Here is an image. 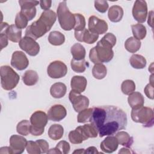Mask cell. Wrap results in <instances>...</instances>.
Segmentation results:
<instances>
[{
    "mask_svg": "<svg viewBox=\"0 0 154 154\" xmlns=\"http://www.w3.org/2000/svg\"><path fill=\"white\" fill-rule=\"evenodd\" d=\"M90 122L96 126L99 137H103L126 129L128 119L126 112L121 108L106 105L93 108Z\"/></svg>",
    "mask_w": 154,
    "mask_h": 154,
    "instance_id": "obj_1",
    "label": "cell"
},
{
    "mask_svg": "<svg viewBox=\"0 0 154 154\" xmlns=\"http://www.w3.org/2000/svg\"><path fill=\"white\" fill-rule=\"evenodd\" d=\"M57 19L55 13L51 10L44 11L39 19L29 25L25 31V36L30 37L34 40L44 35L54 25Z\"/></svg>",
    "mask_w": 154,
    "mask_h": 154,
    "instance_id": "obj_2",
    "label": "cell"
},
{
    "mask_svg": "<svg viewBox=\"0 0 154 154\" xmlns=\"http://www.w3.org/2000/svg\"><path fill=\"white\" fill-rule=\"evenodd\" d=\"M57 13L59 23L63 29L70 31L73 29L75 25V15L69 11L66 1L59 4Z\"/></svg>",
    "mask_w": 154,
    "mask_h": 154,
    "instance_id": "obj_3",
    "label": "cell"
},
{
    "mask_svg": "<svg viewBox=\"0 0 154 154\" xmlns=\"http://www.w3.org/2000/svg\"><path fill=\"white\" fill-rule=\"evenodd\" d=\"M1 84L5 90H11L19 83V75L9 66L5 65L1 67Z\"/></svg>",
    "mask_w": 154,
    "mask_h": 154,
    "instance_id": "obj_4",
    "label": "cell"
},
{
    "mask_svg": "<svg viewBox=\"0 0 154 154\" xmlns=\"http://www.w3.org/2000/svg\"><path fill=\"white\" fill-rule=\"evenodd\" d=\"M131 118L134 122L143 124L144 127H152L154 122L153 109L147 106H141L136 109H132Z\"/></svg>",
    "mask_w": 154,
    "mask_h": 154,
    "instance_id": "obj_5",
    "label": "cell"
},
{
    "mask_svg": "<svg viewBox=\"0 0 154 154\" xmlns=\"http://www.w3.org/2000/svg\"><path fill=\"white\" fill-rule=\"evenodd\" d=\"M48 121V115L44 111L40 110L35 111L30 117V134L34 136L42 135Z\"/></svg>",
    "mask_w": 154,
    "mask_h": 154,
    "instance_id": "obj_6",
    "label": "cell"
},
{
    "mask_svg": "<svg viewBox=\"0 0 154 154\" xmlns=\"http://www.w3.org/2000/svg\"><path fill=\"white\" fill-rule=\"evenodd\" d=\"M69 98L73 109L77 112L87 108L89 106V99L87 97L72 90L69 93Z\"/></svg>",
    "mask_w": 154,
    "mask_h": 154,
    "instance_id": "obj_7",
    "label": "cell"
},
{
    "mask_svg": "<svg viewBox=\"0 0 154 154\" xmlns=\"http://www.w3.org/2000/svg\"><path fill=\"white\" fill-rule=\"evenodd\" d=\"M95 53L97 59V64L108 63L114 57V52L111 48L107 46L99 41L94 46Z\"/></svg>",
    "mask_w": 154,
    "mask_h": 154,
    "instance_id": "obj_8",
    "label": "cell"
},
{
    "mask_svg": "<svg viewBox=\"0 0 154 154\" xmlns=\"http://www.w3.org/2000/svg\"><path fill=\"white\" fill-rule=\"evenodd\" d=\"M48 76L53 79H58L65 76L67 73V66L61 61L56 60L51 62L48 68Z\"/></svg>",
    "mask_w": 154,
    "mask_h": 154,
    "instance_id": "obj_9",
    "label": "cell"
},
{
    "mask_svg": "<svg viewBox=\"0 0 154 154\" xmlns=\"http://www.w3.org/2000/svg\"><path fill=\"white\" fill-rule=\"evenodd\" d=\"M19 46L30 56H36L40 52V46L35 40L28 36H25L19 42Z\"/></svg>",
    "mask_w": 154,
    "mask_h": 154,
    "instance_id": "obj_10",
    "label": "cell"
},
{
    "mask_svg": "<svg viewBox=\"0 0 154 154\" xmlns=\"http://www.w3.org/2000/svg\"><path fill=\"white\" fill-rule=\"evenodd\" d=\"M132 16L139 23H144L147 16V5L145 1L137 0L132 8Z\"/></svg>",
    "mask_w": 154,
    "mask_h": 154,
    "instance_id": "obj_11",
    "label": "cell"
},
{
    "mask_svg": "<svg viewBox=\"0 0 154 154\" xmlns=\"http://www.w3.org/2000/svg\"><path fill=\"white\" fill-rule=\"evenodd\" d=\"M88 30L96 34H105L108 28L107 23L95 16H91L88 19Z\"/></svg>",
    "mask_w": 154,
    "mask_h": 154,
    "instance_id": "obj_12",
    "label": "cell"
},
{
    "mask_svg": "<svg viewBox=\"0 0 154 154\" xmlns=\"http://www.w3.org/2000/svg\"><path fill=\"white\" fill-rule=\"evenodd\" d=\"M40 2L37 1H26L20 0L19 4L20 6V13L28 19V21L33 19L36 15L35 6L37 5Z\"/></svg>",
    "mask_w": 154,
    "mask_h": 154,
    "instance_id": "obj_13",
    "label": "cell"
},
{
    "mask_svg": "<svg viewBox=\"0 0 154 154\" xmlns=\"http://www.w3.org/2000/svg\"><path fill=\"white\" fill-rule=\"evenodd\" d=\"M1 31L4 32L12 42L17 43L22 39V30L14 24L9 25L7 22H1Z\"/></svg>",
    "mask_w": 154,
    "mask_h": 154,
    "instance_id": "obj_14",
    "label": "cell"
},
{
    "mask_svg": "<svg viewBox=\"0 0 154 154\" xmlns=\"http://www.w3.org/2000/svg\"><path fill=\"white\" fill-rule=\"evenodd\" d=\"M11 65L18 70H23L25 69L29 65V60L22 51H14L11 57Z\"/></svg>",
    "mask_w": 154,
    "mask_h": 154,
    "instance_id": "obj_15",
    "label": "cell"
},
{
    "mask_svg": "<svg viewBox=\"0 0 154 154\" xmlns=\"http://www.w3.org/2000/svg\"><path fill=\"white\" fill-rule=\"evenodd\" d=\"M27 144L26 138L18 135H13L10 138V147L12 154H20L23 152Z\"/></svg>",
    "mask_w": 154,
    "mask_h": 154,
    "instance_id": "obj_16",
    "label": "cell"
},
{
    "mask_svg": "<svg viewBox=\"0 0 154 154\" xmlns=\"http://www.w3.org/2000/svg\"><path fill=\"white\" fill-rule=\"evenodd\" d=\"M47 115L49 120L54 122H60L66 117L67 111L62 105L56 104L49 108Z\"/></svg>",
    "mask_w": 154,
    "mask_h": 154,
    "instance_id": "obj_17",
    "label": "cell"
},
{
    "mask_svg": "<svg viewBox=\"0 0 154 154\" xmlns=\"http://www.w3.org/2000/svg\"><path fill=\"white\" fill-rule=\"evenodd\" d=\"M75 38L80 42H84L87 44H93L95 43L99 38V35L90 32L88 29H84L82 31H75Z\"/></svg>",
    "mask_w": 154,
    "mask_h": 154,
    "instance_id": "obj_18",
    "label": "cell"
},
{
    "mask_svg": "<svg viewBox=\"0 0 154 154\" xmlns=\"http://www.w3.org/2000/svg\"><path fill=\"white\" fill-rule=\"evenodd\" d=\"M119 146V143L115 136L108 135L100 143V149L105 153H111L116 151Z\"/></svg>",
    "mask_w": 154,
    "mask_h": 154,
    "instance_id": "obj_19",
    "label": "cell"
},
{
    "mask_svg": "<svg viewBox=\"0 0 154 154\" xmlns=\"http://www.w3.org/2000/svg\"><path fill=\"white\" fill-rule=\"evenodd\" d=\"M87 139L88 137L85 134L82 126H78L75 130L70 131L69 134V140L71 143L74 144H81Z\"/></svg>",
    "mask_w": 154,
    "mask_h": 154,
    "instance_id": "obj_20",
    "label": "cell"
},
{
    "mask_svg": "<svg viewBox=\"0 0 154 154\" xmlns=\"http://www.w3.org/2000/svg\"><path fill=\"white\" fill-rule=\"evenodd\" d=\"M87 84V79L82 76H73L70 81V87L72 90L82 93L85 91Z\"/></svg>",
    "mask_w": 154,
    "mask_h": 154,
    "instance_id": "obj_21",
    "label": "cell"
},
{
    "mask_svg": "<svg viewBox=\"0 0 154 154\" xmlns=\"http://www.w3.org/2000/svg\"><path fill=\"white\" fill-rule=\"evenodd\" d=\"M128 102L132 109H136L144 105V99L141 93L138 91H134L129 94Z\"/></svg>",
    "mask_w": 154,
    "mask_h": 154,
    "instance_id": "obj_22",
    "label": "cell"
},
{
    "mask_svg": "<svg viewBox=\"0 0 154 154\" xmlns=\"http://www.w3.org/2000/svg\"><path fill=\"white\" fill-rule=\"evenodd\" d=\"M124 11L123 8L119 5H112L111 6L108 12V16L109 20L112 22H120L123 16Z\"/></svg>",
    "mask_w": 154,
    "mask_h": 154,
    "instance_id": "obj_23",
    "label": "cell"
},
{
    "mask_svg": "<svg viewBox=\"0 0 154 154\" xmlns=\"http://www.w3.org/2000/svg\"><path fill=\"white\" fill-rule=\"evenodd\" d=\"M67 91L66 85L63 82H56L52 85L50 88L51 96L56 99L64 97Z\"/></svg>",
    "mask_w": 154,
    "mask_h": 154,
    "instance_id": "obj_24",
    "label": "cell"
},
{
    "mask_svg": "<svg viewBox=\"0 0 154 154\" xmlns=\"http://www.w3.org/2000/svg\"><path fill=\"white\" fill-rule=\"evenodd\" d=\"M119 144L123 146L126 147H130L133 144V138L130 135L125 131H119L116 134Z\"/></svg>",
    "mask_w": 154,
    "mask_h": 154,
    "instance_id": "obj_25",
    "label": "cell"
},
{
    "mask_svg": "<svg viewBox=\"0 0 154 154\" xmlns=\"http://www.w3.org/2000/svg\"><path fill=\"white\" fill-rule=\"evenodd\" d=\"M48 135L53 140L61 139L64 134V128L59 124L52 125L48 130Z\"/></svg>",
    "mask_w": 154,
    "mask_h": 154,
    "instance_id": "obj_26",
    "label": "cell"
},
{
    "mask_svg": "<svg viewBox=\"0 0 154 154\" xmlns=\"http://www.w3.org/2000/svg\"><path fill=\"white\" fill-rule=\"evenodd\" d=\"M23 83L28 86H32L37 84L38 81L37 73L33 70H26L22 76Z\"/></svg>",
    "mask_w": 154,
    "mask_h": 154,
    "instance_id": "obj_27",
    "label": "cell"
},
{
    "mask_svg": "<svg viewBox=\"0 0 154 154\" xmlns=\"http://www.w3.org/2000/svg\"><path fill=\"white\" fill-rule=\"evenodd\" d=\"M70 52L73 59L76 60H81L85 58L86 51L84 47L80 43L74 44L70 49Z\"/></svg>",
    "mask_w": 154,
    "mask_h": 154,
    "instance_id": "obj_28",
    "label": "cell"
},
{
    "mask_svg": "<svg viewBox=\"0 0 154 154\" xmlns=\"http://www.w3.org/2000/svg\"><path fill=\"white\" fill-rule=\"evenodd\" d=\"M129 63L133 68L142 69L146 67L147 61L143 56L139 54H133L129 58Z\"/></svg>",
    "mask_w": 154,
    "mask_h": 154,
    "instance_id": "obj_29",
    "label": "cell"
},
{
    "mask_svg": "<svg viewBox=\"0 0 154 154\" xmlns=\"http://www.w3.org/2000/svg\"><path fill=\"white\" fill-rule=\"evenodd\" d=\"M48 41L52 45L60 46L64 43L65 36L60 31H54L49 34Z\"/></svg>",
    "mask_w": 154,
    "mask_h": 154,
    "instance_id": "obj_30",
    "label": "cell"
},
{
    "mask_svg": "<svg viewBox=\"0 0 154 154\" xmlns=\"http://www.w3.org/2000/svg\"><path fill=\"white\" fill-rule=\"evenodd\" d=\"M70 149V144L66 141H60L57 144L55 147L51 149L48 151V153H60V154H67Z\"/></svg>",
    "mask_w": 154,
    "mask_h": 154,
    "instance_id": "obj_31",
    "label": "cell"
},
{
    "mask_svg": "<svg viewBox=\"0 0 154 154\" xmlns=\"http://www.w3.org/2000/svg\"><path fill=\"white\" fill-rule=\"evenodd\" d=\"M141 43L140 40H137L134 37L128 38L125 43V49L130 53H135L141 48Z\"/></svg>",
    "mask_w": 154,
    "mask_h": 154,
    "instance_id": "obj_32",
    "label": "cell"
},
{
    "mask_svg": "<svg viewBox=\"0 0 154 154\" xmlns=\"http://www.w3.org/2000/svg\"><path fill=\"white\" fill-rule=\"evenodd\" d=\"M131 28L134 37L137 40H143L146 36V28L143 24L138 23L135 25H131Z\"/></svg>",
    "mask_w": 154,
    "mask_h": 154,
    "instance_id": "obj_33",
    "label": "cell"
},
{
    "mask_svg": "<svg viewBox=\"0 0 154 154\" xmlns=\"http://www.w3.org/2000/svg\"><path fill=\"white\" fill-rule=\"evenodd\" d=\"M92 75L96 79H102L107 75V69L102 63L95 64L92 69Z\"/></svg>",
    "mask_w": 154,
    "mask_h": 154,
    "instance_id": "obj_34",
    "label": "cell"
},
{
    "mask_svg": "<svg viewBox=\"0 0 154 154\" xmlns=\"http://www.w3.org/2000/svg\"><path fill=\"white\" fill-rule=\"evenodd\" d=\"M87 65H88L85 59L81 60H76L72 59L70 61V66L72 69L76 73H83L85 72Z\"/></svg>",
    "mask_w": 154,
    "mask_h": 154,
    "instance_id": "obj_35",
    "label": "cell"
},
{
    "mask_svg": "<svg viewBox=\"0 0 154 154\" xmlns=\"http://www.w3.org/2000/svg\"><path fill=\"white\" fill-rule=\"evenodd\" d=\"M30 121L28 120H23L19 122L16 126L17 132L23 136H26L30 133Z\"/></svg>",
    "mask_w": 154,
    "mask_h": 154,
    "instance_id": "obj_36",
    "label": "cell"
},
{
    "mask_svg": "<svg viewBox=\"0 0 154 154\" xmlns=\"http://www.w3.org/2000/svg\"><path fill=\"white\" fill-rule=\"evenodd\" d=\"M121 90L126 95H129L135 90V84L131 79H126L123 81L121 85Z\"/></svg>",
    "mask_w": 154,
    "mask_h": 154,
    "instance_id": "obj_37",
    "label": "cell"
},
{
    "mask_svg": "<svg viewBox=\"0 0 154 154\" xmlns=\"http://www.w3.org/2000/svg\"><path fill=\"white\" fill-rule=\"evenodd\" d=\"M93 113V108H86L80 111L77 116V121L78 123H86L90 122V118Z\"/></svg>",
    "mask_w": 154,
    "mask_h": 154,
    "instance_id": "obj_38",
    "label": "cell"
},
{
    "mask_svg": "<svg viewBox=\"0 0 154 154\" xmlns=\"http://www.w3.org/2000/svg\"><path fill=\"white\" fill-rule=\"evenodd\" d=\"M82 128L88 138L97 137L98 131L93 124L91 123L90 124H85L82 126Z\"/></svg>",
    "mask_w": 154,
    "mask_h": 154,
    "instance_id": "obj_39",
    "label": "cell"
},
{
    "mask_svg": "<svg viewBox=\"0 0 154 154\" xmlns=\"http://www.w3.org/2000/svg\"><path fill=\"white\" fill-rule=\"evenodd\" d=\"M75 25L73 28L75 31H79L85 29V20L84 16L80 13H75Z\"/></svg>",
    "mask_w": 154,
    "mask_h": 154,
    "instance_id": "obj_40",
    "label": "cell"
},
{
    "mask_svg": "<svg viewBox=\"0 0 154 154\" xmlns=\"http://www.w3.org/2000/svg\"><path fill=\"white\" fill-rule=\"evenodd\" d=\"M116 36L111 32L106 34L100 40V42L103 45L112 48L116 44Z\"/></svg>",
    "mask_w": 154,
    "mask_h": 154,
    "instance_id": "obj_41",
    "label": "cell"
},
{
    "mask_svg": "<svg viewBox=\"0 0 154 154\" xmlns=\"http://www.w3.org/2000/svg\"><path fill=\"white\" fill-rule=\"evenodd\" d=\"M26 151L29 154H40L42 153L41 149L36 141H28L26 146Z\"/></svg>",
    "mask_w": 154,
    "mask_h": 154,
    "instance_id": "obj_42",
    "label": "cell"
},
{
    "mask_svg": "<svg viewBox=\"0 0 154 154\" xmlns=\"http://www.w3.org/2000/svg\"><path fill=\"white\" fill-rule=\"evenodd\" d=\"M28 19L20 12L17 13L15 17V25L19 29H23L28 25Z\"/></svg>",
    "mask_w": 154,
    "mask_h": 154,
    "instance_id": "obj_43",
    "label": "cell"
},
{
    "mask_svg": "<svg viewBox=\"0 0 154 154\" xmlns=\"http://www.w3.org/2000/svg\"><path fill=\"white\" fill-rule=\"evenodd\" d=\"M108 7H109V5L106 1L101 0V1H94V7L96 9V10L100 13H105L107 11Z\"/></svg>",
    "mask_w": 154,
    "mask_h": 154,
    "instance_id": "obj_44",
    "label": "cell"
},
{
    "mask_svg": "<svg viewBox=\"0 0 154 154\" xmlns=\"http://www.w3.org/2000/svg\"><path fill=\"white\" fill-rule=\"evenodd\" d=\"M35 141L38 143V144L42 150V153H45L48 152V151L49 150V144L46 140L43 139H40V140H37Z\"/></svg>",
    "mask_w": 154,
    "mask_h": 154,
    "instance_id": "obj_45",
    "label": "cell"
},
{
    "mask_svg": "<svg viewBox=\"0 0 154 154\" xmlns=\"http://www.w3.org/2000/svg\"><path fill=\"white\" fill-rule=\"evenodd\" d=\"M144 91L146 96L148 98L150 99H153V85H152L150 83L147 84L144 89Z\"/></svg>",
    "mask_w": 154,
    "mask_h": 154,
    "instance_id": "obj_46",
    "label": "cell"
},
{
    "mask_svg": "<svg viewBox=\"0 0 154 154\" xmlns=\"http://www.w3.org/2000/svg\"><path fill=\"white\" fill-rule=\"evenodd\" d=\"M8 38L7 34L3 31H1L0 41H1V50L2 49H4V48H5L8 45Z\"/></svg>",
    "mask_w": 154,
    "mask_h": 154,
    "instance_id": "obj_47",
    "label": "cell"
},
{
    "mask_svg": "<svg viewBox=\"0 0 154 154\" xmlns=\"http://www.w3.org/2000/svg\"><path fill=\"white\" fill-rule=\"evenodd\" d=\"M52 1L50 0H42L40 1V7L45 11L49 10L51 7Z\"/></svg>",
    "mask_w": 154,
    "mask_h": 154,
    "instance_id": "obj_48",
    "label": "cell"
},
{
    "mask_svg": "<svg viewBox=\"0 0 154 154\" xmlns=\"http://www.w3.org/2000/svg\"><path fill=\"white\" fill-rule=\"evenodd\" d=\"M99 152L97 151L96 147H95L94 146H90L89 147H88L87 149L85 150L84 151V153H99Z\"/></svg>",
    "mask_w": 154,
    "mask_h": 154,
    "instance_id": "obj_49",
    "label": "cell"
},
{
    "mask_svg": "<svg viewBox=\"0 0 154 154\" xmlns=\"http://www.w3.org/2000/svg\"><path fill=\"white\" fill-rule=\"evenodd\" d=\"M0 153H10L12 154L10 147H2L0 149Z\"/></svg>",
    "mask_w": 154,
    "mask_h": 154,
    "instance_id": "obj_50",
    "label": "cell"
},
{
    "mask_svg": "<svg viewBox=\"0 0 154 154\" xmlns=\"http://www.w3.org/2000/svg\"><path fill=\"white\" fill-rule=\"evenodd\" d=\"M153 11H150L149 13V16H148V25L151 26L152 28L153 27Z\"/></svg>",
    "mask_w": 154,
    "mask_h": 154,
    "instance_id": "obj_51",
    "label": "cell"
},
{
    "mask_svg": "<svg viewBox=\"0 0 154 154\" xmlns=\"http://www.w3.org/2000/svg\"><path fill=\"white\" fill-rule=\"evenodd\" d=\"M133 153V152H131L130 149H129V147L122 148L119 152V153Z\"/></svg>",
    "mask_w": 154,
    "mask_h": 154,
    "instance_id": "obj_52",
    "label": "cell"
},
{
    "mask_svg": "<svg viewBox=\"0 0 154 154\" xmlns=\"http://www.w3.org/2000/svg\"><path fill=\"white\" fill-rule=\"evenodd\" d=\"M85 149H79L77 150H75L73 153H84Z\"/></svg>",
    "mask_w": 154,
    "mask_h": 154,
    "instance_id": "obj_53",
    "label": "cell"
},
{
    "mask_svg": "<svg viewBox=\"0 0 154 154\" xmlns=\"http://www.w3.org/2000/svg\"><path fill=\"white\" fill-rule=\"evenodd\" d=\"M153 73L150 75V84H152V85H153Z\"/></svg>",
    "mask_w": 154,
    "mask_h": 154,
    "instance_id": "obj_54",
    "label": "cell"
},
{
    "mask_svg": "<svg viewBox=\"0 0 154 154\" xmlns=\"http://www.w3.org/2000/svg\"><path fill=\"white\" fill-rule=\"evenodd\" d=\"M153 63H152L151 64V65H150V66L149 67V70L152 73H153Z\"/></svg>",
    "mask_w": 154,
    "mask_h": 154,
    "instance_id": "obj_55",
    "label": "cell"
}]
</instances>
